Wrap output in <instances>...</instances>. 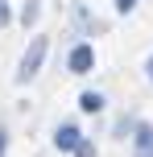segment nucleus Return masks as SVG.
I'll return each mask as SVG.
<instances>
[{"mask_svg": "<svg viewBox=\"0 0 153 157\" xmlns=\"http://www.w3.org/2000/svg\"><path fill=\"white\" fill-rule=\"evenodd\" d=\"M13 21V13H8V0H0V25H8Z\"/></svg>", "mask_w": 153, "mask_h": 157, "instance_id": "1a4fd4ad", "label": "nucleus"}, {"mask_svg": "<svg viewBox=\"0 0 153 157\" xmlns=\"http://www.w3.org/2000/svg\"><path fill=\"white\" fill-rule=\"evenodd\" d=\"M4 145H8V136H4V128H0V157H4Z\"/></svg>", "mask_w": 153, "mask_h": 157, "instance_id": "9b49d317", "label": "nucleus"}, {"mask_svg": "<svg viewBox=\"0 0 153 157\" xmlns=\"http://www.w3.org/2000/svg\"><path fill=\"white\" fill-rule=\"evenodd\" d=\"M37 17H41V0H25V8H21V25L29 29V25H37Z\"/></svg>", "mask_w": 153, "mask_h": 157, "instance_id": "423d86ee", "label": "nucleus"}, {"mask_svg": "<svg viewBox=\"0 0 153 157\" xmlns=\"http://www.w3.org/2000/svg\"><path fill=\"white\" fill-rule=\"evenodd\" d=\"M91 66H95V50H91L87 41H79V46L66 54V71H71V75H87Z\"/></svg>", "mask_w": 153, "mask_h": 157, "instance_id": "f03ea898", "label": "nucleus"}, {"mask_svg": "<svg viewBox=\"0 0 153 157\" xmlns=\"http://www.w3.org/2000/svg\"><path fill=\"white\" fill-rule=\"evenodd\" d=\"M79 141H83V132H79L75 124H58V128H54V149H58V153H75Z\"/></svg>", "mask_w": 153, "mask_h": 157, "instance_id": "7ed1b4c3", "label": "nucleus"}, {"mask_svg": "<svg viewBox=\"0 0 153 157\" xmlns=\"http://www.w3.org/2000/svg\"><path fill=\"white\" fill-rule=\"evenodd\" d=\"M41 62H46V37H33L29 50L21 54V62H17V83H29V78L41 71Z\"/></svg>", "mask_w": 153, "mask_h": 157, "instance_id": "f257e3e1", "label": "nucleus"}, {"mask_svg": "<svg viewBox=\"0 0 153 157\" xmlns=\"http://www.w3.org/2000/svg\"><path fill=\"white\" fill-rule=\"evenodd\" d=\"M75 157H95V145L83 136V141H79V149H75Z\"/></svg>", "mask_w": 153, "mask_h": 157, "instance_id": "0eeeda50", "label": "nucleus"}, {"mask_svg": "<svg viewBox=\"0 0 153 157\" xmlns=\"http://www.w3.org/2000/svg\"><path fill=\"white\" fill-rule=\"evenodd\" d=\"M132 157H153V124H137V132H132Z\"/></svg>", "mask_w": 153, "mask_h": 157, "instance_id": "20e7f679", "label": "nucleus"}, {"mask_svg": "<svg viewBox=\"0 0 153 157\" xmlns=\"http://www.w3.org/2000/svg\"><path fill=\"white\" fill-rule=\"evenodd\" d=\"M112 4H116V13H120V17H128L132 8H137V0H112Z\"/></svg>", "mask_w": 153, "mask_h": 157, "instance_id": "6e6552de", "label": "nucleus"}, {"mask_svg": "<svg viewBox=\"0 0 153 157\" xmlns=\"http://www.w3.org/2000/svg\"><path fill=\"white\" fill-rule=\"evenodd\" d=\"M104 103H108V99H104L99 91H83V95H79V108L91 112V116H95V112H104Z\"/></svg>", "mask_w": 153, "mask_h": 157, "instance_id": "39448f33", "label": "nucleus"}, {"mask_svg": "<svg viewBox=\"0 0 153 157\" xmlns=\"http://www.w3.org/2000/svg\"><path fill=\"white\" fill-rule=\"evenodd\" d=\"M145 78H149V83H153V58H149V62H145Z\"/></svg>", "mask_w": 153, "mask_h": 157, "instance_id": "9d476101", "label": "nucleus"}]
</instances>
